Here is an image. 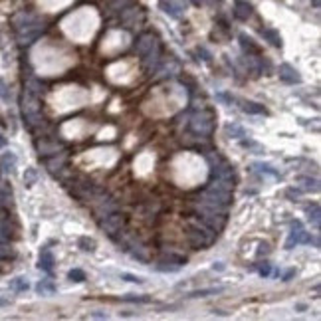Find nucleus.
<instances>
[{"label":"nucleus","instance_id":"1","mask_svg":"<svg viewBox=\"0 0 321 321\" xmlns=\"http://www.w3.org/2000/svg\"><path fill=\"white\" fill-rule=\"evenodd\" d=\"M216 234L208 224H204L202 220H195V222H189L186 224V236H189V242L191 246L196 250H204L206 246H210L214 240H216Z\"/></svg>","mask_w":321,"mask_h":321},{"label":"nucleus","instance_id":"2","mask_svg":"<svg viewBox=\"0 0 321 321\" xmlns=\"http://www.w3.org/2000/svg\"><path fill=\"white\" fill-rule=\"evenodd\" d=\"M22 115H24L28 127H36V125L42 123L40 99H38V95L26 91V89H24V95H22Z\"/></svg>","mask_w":321,"mask_h":321},{"label":"nucleus","instance_id":"3","mask_svg":"<svg viewBox=\"0 0 321 321\" xmlns=\"http://www.w3.org/2000/svg\"><path fill=\"white\" fill-rule=\"evenodd\" d=\"M191 129H193V133L200 135V137L210 135L214 129L212 115H210L208 111H200V113L193 115V119H191Z\"/></svg>","mask_w":321,"mask_h":321},{"label":"nucleus","instance_id":"4","mask_svg":"<svg viewBox=\"0 0 321 321\" xmlns=\"http://www.w3.org/2000/svg\"><path fill=\"white\" fill-rule=\"evenodd\" d=\"M125 226V214L121 212H113L107 214L101 218V230L105 232V234H117V232H121V228Z\"/></svg>","mask_w":321,"mask_h":321},{"label":"nucleus","instance_id":"5","mask_svg":"<svg viewBox=\"0 0 321 321\" xmlns=\"http://www.w3.org/2000/svg\"><path fill=\"white\" fill-rule=\"evenodd\" d=\"M293 244H311V236H309V232L303 230L302 222H293L285 246H287V248H293Z\"/></svg>","mask_w":321,"mask_h":321},{"label":"nucleus","instance_id":"6","mask_svg":"<svg viewBox=\"0 0 321 321\" xmlns=\"http://www.w3.org/2000/svg\"><path fill=\"white\" fill-rule=\"evenodd\" d=\"M278 75H280V79H282L284 84H289V86H293V84H300V82H302L300 71L296 70V68H291L289 64H282V66H280V70H278Z\"/></svg>","mask_w":321,"mask_h":321},{"label":"nucleus","instance_id":"7","mask_svg":"<svg viewBox=\"0 0 321 321\" xmlns=\"http://www.w3.org/2000/svg\"><path fill=\"white\" fill-rule=\"evenodd\" d=\"M66 159H68V155L66 153H54L52 159L46 160V167H48V171L50 173H60L62 169H64V165H66Z\"/></svg>","mask_w":321,"mask_h":321},{"label":"nucleus","instance_id":"8","mask_svg":"<svg viewBox=\"0 0 321 321\" xmlns=\"http://www.w3.org/2000/svg\"><path fill=\"white\" fill-rule=\"evenodd\" d=\"M155 46H157V40H155L151 34H145V36L139 38V42H137V46H135V48H137V54L145 56V54L149 52L151 48H155Z\"/></svg>","mask_w":321,"mask_h":321},{"label":"nucleus","instance_id":"9","mask_svg":"<svg viewBox=\"0 0 321 321\" xmlns=\"http://www.w3.org/2000/svg\"><path fill=\"white\" fill-rule=\"evenodd\" d=\"M40 268L44 270V272H52L54 268V254L50 252L48 248H44L42 252H40Z\"/></svg>","mask_w":321,"mask_h":321},{"label":"nucleus","instance_id":"10","mask_svg":"<svg viewBox=\"0 0 321 321\" xmlns=\"http://www.w3.org/2000/svg\"><path fill=\"white\" fill-rule=\"evenodd\" d=\"M99 202H101V204L95 208V214H97L99 218H103V216H107V214H111L115 208H117V202H115V200H107L105 202V198H101Z\"/></svg>","mask_w":321,"mask_h":321},{"label":"nucleus","instance_id":"11","mask_svg":"<svg viewBox=\"0 0 321 321\" xmlns=\"http://www.w3.org/2000/svg\"><path fill=\"white\" fill-rule=\"evenodd\" d=\"M0 165H2L4 173H14V169H16V155L14 153H4L2 159H0Z\"/></svg>","mask_w":321,"mask_h":321},{"label":"nucleus","instance_id":"12","mask_svg":"<svg viewBox=\"0 0 321 321\" xmlns=\"http://www.w3.org/2000/svg\"><path fill=\"white\" fill-rule=\"evenodd\" d=\"M224 291V287H202V289H195L189 293V298H208V296H216Z\"/></svg>","mask_w":321,"mask_h":321},{"label":"nucleus","instance_id":"13","mask_svg":"<svg viewBox=\"0 0 321 321\" xmlns=\"http://www.w3.org/2000/svg\"><path fill=\"white\" fill-rule=\"evenodd\" d=\"M36 291L40 296H52V293H56V285H54L52 280H42L40 284L36 285Z\"/></svg>","mask_w":321,"mask_h":321},{"label":"nucleus","instance_id":"14","mask_svg":"<svg viewBox=\"0 0 321 321\" xmlns=\"http://www.w3.org/2000/svg\"><path fill=\"white\" fill-rule=\"evenodd\" d=\"M242 103V109L246 111V113H254V115H266V109L264 105H260V103H254V101H240Z\"/></svg>","mask_w":321,"mask_h":321},{"label":"nucleus","instance_id":"15","mask_svg":"<svg viewBox=\"0 0 321 321\" xmlns=\"http://www.w3.org/2000/svg\"><path fill=\"white\" fill-rule=\"evenodd\" d=\"M30 287V284H28V278H24V276H18V278H14V280H10V289H14V291H26Z\"/></svg>","mask_w":321,"mask_h":321},{"label":"nucleus","instance_id":"16","mask_svg":"<svg viewBox=\"0 0 321 321\" xmlns=\"http://www.w3.org/2000/svg\"><path fill=\"white\" fill-rule=\"evenodd\" d=\"M36 147H38L40 155H54V153H58V149H60L58 143H46V141L38 143Z\"/></svg>","mask_w":321,"mask_h":321},{"label":"nucleus","instance_id":"17","mask_svg":"<svg viewBox=\"0 0 321 321\" xmlns=\"http://www.w3.org/2000/svg\"><path fill=\"white\" fill-rule=\"evenodd\" d=\"M300 182H302V189L303 191H319V180L317 178H309V177H303L300 178Z\"/></svg>","mask_w":321,"mask_h":321},{"label":"nucleus","instance_id":"18","mask_svg":"<svg viewBox=\"0 0 321 321\" xmlns=\"http://www.w3.org/2000/svg\"><path fill=\"white\" fill-rule=\"evenodd\" d=\"M226 135L234 137V139H242V137H246V131L238 125H226Z\"/></svg>","mask_w":321,"mask_h":321},{"label":"nucleus","instance_id":"19","mask_svg":"<svg viewBox=\"0 0 321 321\" xmlns=\"http://www.w3.org/2000/svg\"><path fill=\"white\" fill-rule=\"evenodd\" d=\"M77 244H79V248L86 250V252H93V250H95V240H93V238H88V236H82V238L77 240Z\"/></svg>","mask_w":321,"mask_h":321},{"label":"nucleus","instance_id":"20","mask_svg":"<svg viewBox=\"0 0 321 321\" xmlns=\"http://www.w3.org/2000/svg\"><path fill=\"white\" fill-rule=\"evenodd\" d=\"M36 180H38V173H36V169H26L24 184H26V186H32V184H36Z\"/></svg>","mask_w":321,"mask_h":321},{"label":"nucleus","instance_id":"21","mask_svg":"<svg viewBox=\"0 0 321 321\" xmlns=\"http://www.w3.org/2000/svg\"><path fill=\"white\" fill-rule=\"evenodd\" d=\"M242 147H244V149H252V151H256V153H264V147L258 145L256 141H252V139H244V137H242Z\"/></svg>","mask_w":321,"mask_h":321},{"label":"nucleus","instance_id":"22","mask_svg":"<svg viewBox=\"0 0 321 321\" xmlns=\"http://www.w3.org/2000/svg\"><path fill=\"white\" fill-rule=\"evenodd\" d=\"M307 214H309V216H307V218H309V222H313V226H315V228H319V206L315 204V206H313V210L309 208Z\"/></svg>","mask_w":321,"mask_h":321},{"label":"nucleus","instance_id":"23","mask_svg":"<svg viewBox=\"0 0 321 321\" xmlns=\"http://www.w3.org/2000/svg\"><path fill=\"white\" fill-rule=\"evenodd\" d=\"M2 202L4 204H12V189L8 184L2 186Z\"/></svg>","mask_w":321,"mask_h":321},{"label":"nucleus","instance_id":"24","mask_svg":"<svg viewBox=\"0 0 321 321\" xmlns=\"http://www.w3.org/2000/svg\"><path fill=\"white\" fill-rule=\"evenodd\" d=\"M14 256V250L10 244H2L0 242V258H12Z\"/></svg>","mask_w":321,"mask_h":321},{"label":"nucleus","instance_id":"25","mask_svg":"<svg viewBox=\"0 0 321 321\" xmlns=\"http://www.w3.org/2000/svg\"><path fill=\"white\" fill-rule=\"evenodd\" d=\"M70 280L71 282H84V280H86V274H84L82 270L75 268V270H71L70 272Z\"/></svg>","mask_w":321,"mask_h":321},{"label":"nucleus","instance_id":"26","mask_svg":"<svg viewBox=\"0 0 321 321\" xmlns=\"http://www.w3.org/2000/svg\"><path fill=\"white\" fill-rule=\"evenodd\" d=\"M125 302H139V303H149L151 300L149 298H141V296H135V293H127V296H123Z\"/></svg>","mask_w":321,"mask_h":321},{"label":"nucleus","instance_id":"27","mask_svg":"<svg viewBox=\"0 0 321 321\" xmlns=\"http://www.w3.org/2000/svg\"><path fill=\"white\" fill-rule=\"evenodd\" d=\"M264 34H266L268 38H270V42H272L274 46H282V38H280V36H276L274 32H272V30H266Z\"/></svg>","mask_w":321,"mask_h":321},{"label":"nucleus","instance_id":"28","mask_svg":"<svg viewBox=\"0 0 321 321\" xmlns=\"http://www.w3.org/2000/svg\"><path fill=\"white\" fill-rule=\"evenodd\" d=\"M240 40H242V46H244L246 50H252V52H258V48H256V46L252 44V40H250V38H246V36H242Z\"/></svg>","mask_w":321,"mask_h":321},{"label":"nucleus","instance_id":"29","mask_svg":"<svg viewBox=\"0 0 321 321\" xmlns=\"http://www.w3.org/2000/svg\"><path fill=\"white\" fill-rule=\"evenodd\" d=\"M121 278L127 280V282H133V284H143V278L139 276H131V274H121Z\"/></svg>","mask_w":321,"mask_h":321},{"label":"nucleus","instance_id":"30","mask_svg":"<svg viewBox=\"0 0 321 321\" xmlns=\"http://www.w3.org/2000/svg\"><path fill=\"white\" fill-rule=\"evenodd\" d=\"M89 317H93V319H107V313L105 311H91Z\"/></svg>","mask_w":321,"mask_h":321},{"label":"nucleus","instance_id":"31","mask_svg":"<svg viewBox=\"0 0 321 321\" xmlns=\"http://www.w3.org/2000/svg\"><path fill=\"white\" fill-rule=\"evenodd\" d=\"M0 97L2 99H8V88H6V84L0 79Z\"/></svg>","mask_w":321,"mask_h":321},{"label":"nucleus","instance_id":"32","mask_svg":"<svg viewBox=\"0 0 321 321\" xmlns=\"http://www.w3.org/2000/svg\"><path fill=\"white\" fill-rule=\"evenodd\" d=\"M260 274H262V276H270V266H268L266 262L260 266Z\"/></svg>","mask_w":321,"mask_h":321},{"label":"nucleus","instance_id":"33","mask_svg":"<svg viewBox=\"0 0 321 321\" xmlns=\"http://www.w3.org/2000/svg\"><path fill=\"white\" fill-rule=\"evenodd\" d=\"M293 274H296V270H289V272H287V274H285L284 282H287V280H289V278H291V276H293Z\"/></svg>","mask_w":321,"mask_h":321},{"label":"nucleus","instance_id":"34","mask_svg":"<svg viewBox=\"0 0 321 321\" xmlns=\"http://www.w3.org/2000/svg\"><path fill=\"white\" fill-rule=\"evenodd\" d=\"M212 270H218V272H220V270H224V266H222V262H216V264L212 266Z\"/></svg>","mask_w":321,"mask_h":321},{"label":"nucleus","instance_id":"35","mask_svg":"<svg viewBox=\"0 0 321 321\" xmlns=\"http://www.w3.org/2000/svg\"><path fill=\"white\" fill-rule=\"evenodd\" d=\"M8 300H4V298H0V307H6V305H8Z\"/></svg>","mask_w":321,"mask_h":321},{"label":"nucleus","instance_id":"36","mask_svg":"<svg viewBox=\"0 0 321 321\" xmlns=\"http://www.w3.org/2000/svg\"><path fill=\"white\" fill-rule=\"evenodd\" d=\"M4 145H6V139H4V137H2V133H0V149H2Z\"/></svg>","mask_w":321,"mask_h":321}]
</instances>
